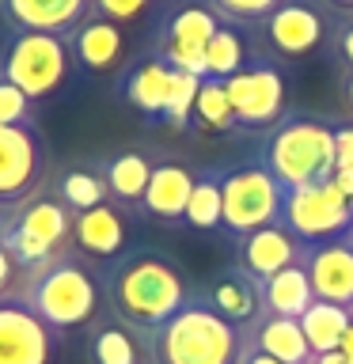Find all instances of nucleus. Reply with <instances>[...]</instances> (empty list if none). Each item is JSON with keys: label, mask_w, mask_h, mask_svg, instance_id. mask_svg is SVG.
I'll return each instance as SVG.
<instances>
[{"label": "nucleus", "mask_w": 353, "mask_h": 364, "mask_svg": "<svg viewBox=\"0 0 353 364\" xmlns=\"http://www.w3.org/2000/svg\"><path fill=\"white\" fill-rule=\"evenodd\" d=\"M102 292H107L110 315H118L141 334L159 330L171 315H179L194 300L186 269L171 255L152 247H137L114 258L102 273Z\"/></svg>", "instance_id": "1"}, {"label": "nucleus", "mask_w": 353, "mask_h": 364, "mask_svg": "<svg viewBox=\"0 0 353 364\" xmlns=\"http://www.w3.org/2000/svg\"><path fill=\"white\" fill-rule=\"evenodd\" d=\"M16 300L27 304L50 330L68 334V330L95 323L107 292H102V277L88 266V258L68 247L46 258L42 266L19 273Z\"/></svg>", "instance_id": "2"}, {"label": "nucleus", "mask_w": 353, "mask_h": 364, "mask_svg": "<svg viewBox=\"0 0 353 364\" xmlns=\"http://www.w3.org/2000/svg\"><path fill=\"white\" fill-rule=\"evenodd\" d=\"M243 330L213 311L201 292L148 334V364H236Z\"/></svg>", "instance_id": "3"}, {"label": "nucleus", "mask_w": 353, "mask_h": 364, "mask_svg": "<svg viewBox=\"0 0 353 364\" xmlns=\"http://www.w3.org/2000/svg\"><path fill=\"white\" fill-rule=\"evenodd\" d=\"M262 164L285 190L330 182L334 175V125L323 118L293 114L273 125L262 148Z\"/></svg>", "instance_id": "4"}, {"label": "nucleus", "mask_w": 353, "mask_h": 364, "mask_svg": "<svg viewBox=\"0 0 353 364\" xmlns=\"http://www.w3.org/2000/svg\"><path fill=\"white\" fill-rule=\"evenodd\" d=\"M76 213L57 198V193H31L27 201L0 209V247L11 255L19 273L42 266L46 258L61 255L73 243Z\"/></svg>", "instance_id": "5"}, {"label": "nucleus", "mask_w": 353, "mask_h": 364, "mask_svg": "<svg viewBox=\"0 0 353 364\" xmlns=\"http://www.w3.org/2000/svg\"><path fill=\"white\" fill-rule=\"evenodd\" d=\"M73 50L68 34H46V31H11L0 53V76L11 80L31 102L53 95L73 76Z\"/></svg>", "instance_id": "6"}, {"label": "nucleus", "mask_w": 353, "mask_h": 364, "mask_svg": "<svg viewBox=\"0 0 353 364\" xmlns=\"http://www.w3.org/2000/svg\"><path fill=\"white\" fill-rule=\"evenodd\" d=\"M221 193H224V220L228 235H247L258 228H270L285 213V190L266 171V164H239L221 171Z\"/></svg>", "instance_id": "7"}, {"label": "nucleus", "mask_w": 353, "mask_h": 364, "mask_svg": "<svg viewBox=\"0 0 353 364\" xmlns=\"http://www.w3.org/2000/svg\"><path fill=\"white\" fill-rule=\"evenodd\" d=\"M281 220L304 243H323V239H338L353 232V201L334 182H315V186H300L285 193Z\"/></svg>", "instance_id": "8"}, {"label": "nucleus", "mask_w": 353, "mask_h": 364, "mask_svg": "<svg viewBox=\"0 0 353 364\" xmlns=\"http://www.w3.org/2000/svg\"><path fill=\"white\" fill-rule=\"evenodd\" d=\"M46 141L34 122L0 125V209L27 201L42 190Z\"/></svg>", "instance_id": "9"}, {"label": "nucleus", "mask_w": 353, "mask_h": 364, "mask_svg": "<svg viewBox=\"0 0 353 364\" xmlns=\"http://www.w3.org/2000/svg\"><path fill=\"white\" fill-rule=\"evenodd\" d=\"M61 334L23 300H0V364H57Z\"/></svg>", "instance_id": "10"}, {"label": "nucleus", "mask_w": 353, "mask_h": 364, "mask_svg": "<svg viewBox=\"0 0 353 364\" xmlns=\"http://www.w3.org/2000/svg\"><path fill=\"white\" fill-rule=\"evenodd\" d=\"M228 99L236 110V125L247 129H270L281 122L285 110V80L273 65H251L243 73L224 80Z\"/></svg>", "instance_id": "11"}, {"label": "nucleus", "mask_w": 353, "mask_h": 364, "mask_svg": "<svg viewBox=\"0 0 353 364\" xmlns=\"http://www.w3.org/2000/svg\"><path fill=\"white\" fill-rule=\"evenodd\" d=\"M304 269L315 300L342 304L353 311V232L338 239H323V243H307Z\"/></svg>", "instance_id": "12"}, {"label": "nucleus", "mask_w": 353, "mask_h": 364, "mask_svg": "<svg viewBox=\"0 0 353 364\" xmlns=\"http://www.w3.org/2000/svg\"><path fill=\"white\" fill-rule=\"evenodd\" d=\"M307 243L293 232L285 220L258 228V232H247L236 239V266H243L255 281H270L273 273L296 266L304 258Z\"/></svg>", "instance_id": "13"}, {"label": "nucleus", "mask_w": 353, "mask_h": 364, "mask_svg": "<svg viewBox=\"0 0 353 364\" xmlns=\"http://www.w3.org/2000/svg\"><path fill=\"white\" fill-rule=\"evenodd\" d=\"M327 38V23L307 0H281L266 16V42L281 57H304Z\"/></svg>", "instance_id": "14"}, {"label": "nucleus", "mask_w": 353, "mask_h": 364, "mask_svg": "<svg viewBox=\"0 0 353 364\" xmlns=\"http://www.w3.org/2000/svg\"><path fill=\"white\" fill-rule=\"evenodd\" d=\"M125 239H130V220H125V213L114 201L76 213L73 220V247L84 258L114 262L118 255H125Z\"/></svg>", "instance_id": "15"}, {"label": "nucleus", "mask_w": 353, "mask_h": 364, "mask_svg": "<svg viewBox=\"0 0 353 364\" xmlns=\"http://www.w3.org/2000/svg\"><path fill=\"white\" fill-rule=\"evenodd\" d=\"M194 171L186 164H175V159H159L152 167V178H148V190L141 198V209L148 220L156 224H182L186 216V201L194 190Z\"/></svg>", "instance_id": "16"}, {"label": "nucleus", "mask_w": 353, "mask_h": 364, "mask_svg": "<svg viewBox=\"0 0 353 364\" xmlns=\"http://www.w3.org/2000/svg\"><path fill=\"white\" fill-rule=\"evenodd\" d=\"M201 296L209 300L213 311H221L228 323H236L239 330L251 326L262 315V281H255L243 266L221 269Z\"/></svg>", "instance_id": "17"}, {"label": "nucleus", "mask_w": 353, "mask_h": 364, "mask_svg": "<svg viewBox=\"0 0 353 364\" xmlns=\"http://www.w3.org/2000/svg\"><path fill=\"white\" fill-rule=\"evenodd\" d=\"M0 8L16 31L73 34L88 19L91 0H0Z\"/></svg>", "instance_id": "18"}, {"label": "nucleus", "mask_w": 353, "mask_h": 364, "mask_svg": "<svg viewBox=\"0 0 353 364\" xmlns=\"http://www.w3.org/2000/svg\"><path fill=\"white\" fill-rule=\"evenodd\" d=\"M68 50H73V61L84 65L88 73H110L125 53V34L118 23L88 11V19L68 34Z\"/></svg>", "instance_id": "19"}, {"label": "nucleus", "mask_w": 353, "mask_h": 364, "mask_svg": "<svg viewBox=\"0 0 353 364\" xmlns=\"http://www.w3.org/2000/svg\"><path fill=\"white\" fill-rule=\"evenodd\" d=\"M243 341L258 346L262 353H270L281 364H312V357H315L304 330H300V318H281L270 311H262L251 326H243Z\"/></svg>", "instance_id": "20"}, {"label": "nucleus", "mask_w": 353, "mask_h": 364, "mask_svg": "<svg viewBox=\"0 0 353 364\" xmlns=\"http://www.w3.org/2000/svg\"><path fill=\"white\" fill-rule=\"evenodd\" d=\"M152 159L148 152H137V148H125V152H114L99 164V175L107 182V193L118 209H137L148 190V178H152Z\"/></svg>", "instance_id": "21"}, {"label": "nucleus", "mask_w": 353, "mask_h": 364, "mask_svg": "<svg viewBox=\"0 0 353 364\" xmlns=\"http://www.w3.org/2000/svg\"><path fill=\"white\" fill-rule=\"evenodd\" d=\"M91 360L95 364H148V334L122 323L118 315L91 323Z\"/></svg>", "instance_id": "22"}, {"label": "nucleus", "mask_w": 353, "mask_h": 364, "mask_svg": "<svg viewBox=\"0 0 353 364\" xmlns=\"http://www.w3.org/2000/svg\"><path fill=\"white\" fill-rule=\"evenodd\" d=\"M312 304H315V292H312V281H307L304 258L289 269L273 273L270 281H262V311L281 318H300Z\"/></svg>", "instance_id": "23"}, {"label": "nucleus", "mask_w": 353, "mask_h": 364, "mask_svg": "<svg viewBox=\"0 0 353 364\" xmlns=\"http://www.w3.org/2000/svg\"><path fill=\"white\" fill-rule=\"evenodd\" d=\"M167 91H171V68L159 57H148V61L133 65L125 73V84H122V95L141 114H148V118H164Z\"/></svg>", "instance_id": "24"}, {"label": "nucleus", "mask_w": 353, "mask_h": 364, "mask_svg": "<svg viewBox=\"0 0 353 364\" xmlns=\"http://www.w3.org/2000/svg\"><path fill=\"white\" fill-rule=\"evenodd\" d=\"M353 311L342 304H327V300H315L307 311L300 315V330L307 338V346H312V353L319 357V353H334L342 346V334H346Z\"/></svg>", "instance_id": "25"}, {"label": "nucleus", "mask_w": 353, "mask_h": 364, "mask_svg": "<svg viewBox=\"0 0 353 364\" xmlns=\"http://www.w3.org/2000/svg\"><path fill=\"white\" fill-rule=\"evenodd\" d=\"M224 220V193H221V171H198L186 201V216L182 224H190L194 232H213Z\"/></svg>", "instance_id": "26"}, {"label": "nucleus", "mask_w": 353, "mask_h": 364, "mask_svg": "<svg viewBox=\"0 0 353 364\" xmlns=\"http://www.w3.org/2000/svg\"><path fill=\"white\" fill-rule=\"evenodd\" d=\"M221 27L224 23H221V16H216V8H209V4H182V8L171 11L167 27H164V38L167 42H186V46H205Z\"/></svg>", "instance_id": "27"}, {"label": "nucleus", "mask_w": 353, "mask_h": 364, "mask_svg": "<svg viewBox=\"0 0 353 364\" xmlns=\"http://www.w3.org/2000/svg\"><path fill=\"white\" fill-rule=\"evenodd\" d=\"M57 198H61L73 213H88L95 205H107V182H102L99 167H73L57 178Z\"/></svg>", "instance_id": "28"}, {"label": "nucleus", "mask_w": 353, "mask_h": 364, "mask_svg": "<svg viewBox=\"0 0 353 364\" xmlns=\"http://www.w3.org/2000/svg\"><path fill=\"white\" fill-rule=\"evenodd\" d=\"M194 122L209 133H228L236 125V110H232V99H228L224 80H213V76L201 80L198 102H194Z\"/></svg>", "instance_id": "29"}, {"label": "nucleus", "mask_w": 353, "mask_h": 364, "mask_svg": "<svg viewBox=\"0 0 353 364\" xmlns=\"http://www.w3.org/2000/svg\"><path fill=\"white\" fill-rule=\"evenodd\" d=\"M205 68H209L213 80H228V76H236L247 68L243 38H239L232 27H221L209 42H205Z\"/></svg>", "instance_id": "30"}, {"label": "nucleus", "mask_w": 353, "mask_h": 364, "mask_svg": "<svg viewBox=\"0 0 353 364\" xmlns=\"http://www.w3.org/2000/svg\"><path fill=\"white\" fill-rule=\"evenodd\" d=\"M198 87L201 80L190 73H175L171 68V91H167V107H164V122L175 129H186L194 118V102H198Z\"/></svg>", "instance_id": "31"}, {"label": "nucleus", "mask_w": 353, "mask_h": 364, "mask_svg": "<svg viewBox=\"0 0 353 364\" xmlns=\"http://www.w3.org/2000/svg\"><path fill=\"white\" fill-rule=\"evenodd\" d=\"M23 122H31V99L11 80L0 76V125H23Z\"/></svg>", "instance_id": "32"}, {"label": "nucleus", "mask_w": 353, "mask_h": 364, "mask_svg": "<svg viewBox=\"0 0 353 364\" xmlns=\"http://www.w3.org/2000/svg\"><path fill=\"white\" fill-rule=\"evenodd\" d=\"M281 0H213L216 16L228 19H266Z\"/></svg>", "instance_id": "33"}, {"label": "nucleus", "mask_w": 353, "mask_h": 364, "mask_svg": "<svg viewBox=\"0 0 353 364\" xmlns=\"http://www.w3.org/2000/svg\"><path fill=\"white\" fill-rule=\"evenodd\" d=\"M148 8V0H91V16H102L110 23H133Z\"/></svg>", "instance_id": "34"}, {"label": "nucleus", "mask_w": 353, "mask_h": 364, "mask_svg": "<svg viewBox=\"0 0 353 364\" xmlns=\"http://www.w3.org/2000/svg\"><path fill=\"white\" fill-rule=\"evenodd\" d=\"M334 171H353V125L334 129Z\"/></svg>", "instance_id": "35"}, {"label": "nucleus", "mask_w": 353, "mask_h": 364, "mask_svg": "<svg viewBox=\"0 0 353 364\" xmlns=\"http://www.w3.org/2000/svg\"><path fill=\"white\" fill-rule=\"evenodd\" d=\"M16 284H19V266L11 262V255L0 247V300H11L16 296Z\"/></svg>", "instance_id": "36"}, {"label": "nucleus", "mask_w": 353, "mask_h": 364, "mask_svg": "<svg viewBox=\"0 0 353 364\" xmlns=\"http://www.w3.org/2000/svg\"><path fill=\"white\" fill-rule=\"evenodd\" d=\"M236 364H281V360H273L270 353H262L258 346L243 341V349H239V360H236Z\"/></svg>", "instance_id": "37"}, {"label": "nucleus", "mask_w": 353, "mask_h": 364, "mask_svg": "<svg viewBox=\"0 0 353 364\" xmlns=\"http://www.w3.org/2000/svg\"><path fill=\"white\" fill-rule=\"evenodd\" d=\"M338 53H342V61L353 68V23H342V31H338Z\"/></svg>", "instance_id": "38"}, {"label": "nucleus", "mask_w": 353, "mask_h": 364, "mask_svg": "<svg viewBox=\"0 0 353 364\" xmlns=\"http://www.w3.org/2000/svg\"><path fill=\"white\" fill-rule=\"evenodd\" d=\"M330 182H334V186L353 201V171H334V175H330Z\"/></svg>", "instance_id": "39"}, {"label": "nucleus", "mask_w": 353, "mask_h": 364, "mask_svg": "<svg viewBox=\"0 0 353 364\" xmlns=\"http://www.w3.org/2000/svg\"><path fill=\"white\" fill-rule=\"evenodd\" d=\"M312 364H353V357H346L342 349H334V353H319V357H312Z\"/></svg>", "instance_id": "40"}, {"label": "nucleus", "mask_w": 353, "mask_h": 364, "mask_svg": "<svg viewBox=\"0 0 353 364\" xmlns=\"http://www.w3.org/2000/svg\"><path fill=\"white\" fill-rule=\"evenodd\" d=\"M342 99H346V107L353 110V73L342 76Z\"/></svg>", "instance_id": "41"}, {"label": "nucleus", "mask_w": 353, "mask_h": 364, "mask_svg": "<svg viewBox=\"0 0 353 364\" xmlns=\"http://www.w3.org/2000/svg\"><path fill=\"white\" fill-rule=\"evenodd\" d=\"M346 357H353V318H349V326H346V334H342V346H338Z\"/></svg>", "instance_id": "42"}, {"label": "nucleus", "mask_w": 353, "mask_h": 364, "mask_svg": "<svg viewBox=\"0 0 353 364\" xmlns=\"http://www.w3.org/2000/svg\"><path fill=\"white\" fill-rule=\"evenodd\" d=\"M330 4H338V8H353V0H330Z\"/></svg>", "instance_id": "43"}]
</instances>
